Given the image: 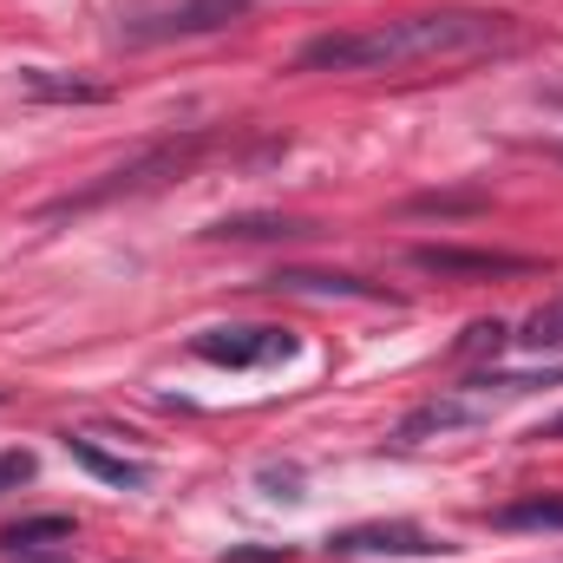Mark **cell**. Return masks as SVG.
Returning a JSON list of instances; mask_svg holds the SVG:
<instances>
[{
	"instance_id": "obj_1",
	"label": "cell",
	"mask_w": 563,
	"mask_h": 563,
	"mask_svg": "<svg viewBox=\"0 0 563 563\" xmlns=\"http://www.w3.org/2000/svg\"><path fill=\"white\" fill-rule=\"evenodd\" d=\"M518 40L511 13L492 7H432V13H400L374 20L354 33H321L295 53L301 73H394V66H432V59H472Z\"/></svg>"
},
{
	"instance_id": "obj_8",
	"label": "cell",
	"mask_w": 563,
	"mask_h": 563,
	"mask_svg": "<svg viewBox=\"0 0 563 563\" xmlns=\"http://www.w3.org/2000/svg\"><path fill=\"white\" fill-rule=\"evenodd\" d=\"M73 538H79V525H73L66 511H46V518H20V525H7V531H0V551L26 558V551H53V544H73Z\"/></svg>"
},
{
	"instance_id": "obj_6",
	"label": "cell",
	"mask_w": 563,
	"mask_h": 563,
	"mask_svg": "<svg viewBox=\"0 0 563 563\" xmlns=\"http://www.w3.org/2000/svg\"><path fill=\"white\" fill-rule=\"evenodd\" d=\"M478 420H492V400H478L472 387H459V394H439V400L413 407V413L400 420V439L420 445V439H432V432H459V426H478Z\"/></svg>"
},
{
	"instance_id": "obj_12",
	"label": "cell",
	"mask_w": 563,
	"mask_h": 563,
	"mask_svg": "<svg viewBox=\"0 0 563 563\" xmlns=\"http://www.w3.org/2000/svg\"><path fill=\"white\" fill-rule=\"evenodd\" d=\"M210 236H236V243H269V236H308V223L295 217H223Z\"/></svg>"
},
{
	"instance_id": "obj_7",
	"label": "cell",
	"mask_w": 563,
	"mask_h": 563,
	"mask_svg": "<svg viewBox=\"0 0 563 563\" xmlns=\"http://www.w3.org/2000/svg\"><path fill=\"white\" fill-rule=\"evenodd\" d=\"M66 452H73L92 478H106V485H119V492H144V485H151V465H139V459H112V452H99V445L79 439V432H66Z\"/></svg>"
},
{
	"instance_id": "obj_2",
	"label": "cell",
	"mask_w": 563,
	"mask_h": 563,
	"mask_svg": "<svg viewBox=\"0 0 563 563\" xmlns=\"http://www.w3.org/2000/svg\"><path fill=\"white\" fill-rule=\"evenodd\" d=\"M217 144V132H184V139H164L151 144L144 157H132V164H119V170H106L92 190H79V197H59L53 203V217H66V210H92V203H112V197H139V190H157L164 177H184L203 151Z\"/></svg>"
},
{
	"instance_id": "obj_16",
	"label": "cell",
	"mask_w": 563,
	"mask_h": 563,
	"mask_svg": "<svg viewBox=\"0 0 563 563\" xmlns=\"http://www.w3.org/2000/svg\"><path fill=\"white\" fill-rule=\"evenodd\" d=\"M217 563H288V551H256V544H230Z\"/></svg>"
},
{
	"instance_id": "obj_9",
	"label": "cell",
	"mask_w": 563,
	"mask_h": 563,
	"mask_svg": "<svg viewBox=\"0 0 563 563\" xmlns=\"http://www.w3.org/2000/svg\"><path fill=\"white\" fill-rule=\"evenodd\" d=\"M269 288H288V295H347V301H387V288L361 276H321V269H282L269 276Z\"/></svg>"
},
{
	"instance_id": "obj_18",
	"label": "cell",
	"mask_w": 563,
	"mask_h": 563,
	"mask_svg": "<svg viewBox=\"0 0 563 563\" xmlns=\"http://www.w3.org/2000/svg\"><path fill=\"white\" fill-rule=\"evenodd\" d=\"M558 157H563V144H558Z\"/></svg>"
},
{
	"instance_id": "obj_17",
	"label": "cell",
	"mask_w": 563,
	"mask_h": 563,
	"mask_svg": "<svg viewBox=\"0 0 563 563\" xmlns=\"http://www.w3.org/2000/svg\"><path fill=\"white\" fill-rule=\"evenodd\" d=\"M531 439H563V413H558V420H544L538 432H531Z\"/></svg>"
},
{
	"instance_id": "obj_3",
	"label": "cell",
	"mask_w": 563,
	"mask_h": 563,
	"mask_svg": "<svg viewBox=\"0 0 563 563\" xmlns=\"http://www.w3.org/2000/svg\"><path fill=\"white\" fill-rule=\"evenodd\" d=\"M190 354L197 361H210V367H269V361H288L295 354V334L288 328H203L197 341H190Z\"/></svg>"
},
{
	"instance_id": "obj_14",
	"label": "cell",
	"mask_w": 563,
	"mask_h": 563,
	"mask_svg": "<svg viewBox=\"0 0 563 563\" xmlns=\"http://www.w3.org/2000/svg\"><path fill=\"white\" fill-rule=\"evenodd\" d=\"M505 341H511V328H505V321H472V328L459 334V354H498Z\"/></svg>"
},
{
	"instance_id": "obj_10",
	"label": "cell",
	"mask_w": 563,
	"mask_h": 563,
	"mask_svg": "<svg viewBox=\"0 0 563 563\" xmlns=\"http://www.w3.org/2000/svg\"><path fill=\"white\" fill-rule=\"evenodd\" d=\"M20 92H26V99H53V106H99V99H106V86L73 79V73H46V66H26V73H20Z\"/></svg>"
},
{
	"instance_id": "obj_5",
	"label": "cell",
	"mask_w": 563,
	"mask_h": 563,
	"mask_svg": "<svg viewBox=\"0 0 563 563\" xmlns=\"http://www.w3.org/2000/svg\"><path fill=\"white\" fill-rule=\"evenodd\" d=\"M328 558H445V538H432L420 525L394 518V525H354L328 538Z\"/></svg>"
},
{
	"instance_id": "obj_11",
	"label": "cell",
	"mask_w": 563,
	"mask_h": 563,
	"mask_svg": "<svg viewBox=\"0 0 563 563\" xmlns=\"http://www.w3.org/2000/svg\"><path fill=\"white\" fill-rule=\"evenodd\" d=\"M492 525L505 531H563V498L558 492H531V498H511L492 511Z\"/></svg>"
},
{
	"instance_id": "obj_4",
	"label": "cell",
	"mask_w": 563,
	"mask_h": 563,
	"mask_svg": "<svg viewBox=\"0 0 563 563\" xmlns=\"http://www.w3.org/2000/svg\"><path fill=\"white\" fill-rule=\"evenodd\" d=\"M420 276L439 282H505V276H531V256H505V250H459V243H420L407 256Z\"/></svg>"
},
{
	"instance_id": "obj_15",
	"label": "cell",
	"mask_w": 563,
	"mask_h": 563,
	"mask_svg": "<svg viewBox=\"0 0 563 563\" xmlns=\"http://www.w3.org/2000/svg\"><path fill=\"white\" fill-rule=\"evenodd\" d=\"M33 478V459L26 452H0V492H13V485H26Z\"/></svg>"
},
{
	"instance_id": "obj_13",
	"label": "cell",
	"mask_w": 563,
	"mask_h": 563,
	"mask_svg": "<svg viewBox=\"0 0 563 563\" xmlns=\"http://www.w3.org/2000/svg\"><path fill=\"white\" fill-rule=\"evenodd\" d=\"M531 354H563V301H551V308H538L531 321H525V334H518Z\"/></svg>"
}]
</instances>
